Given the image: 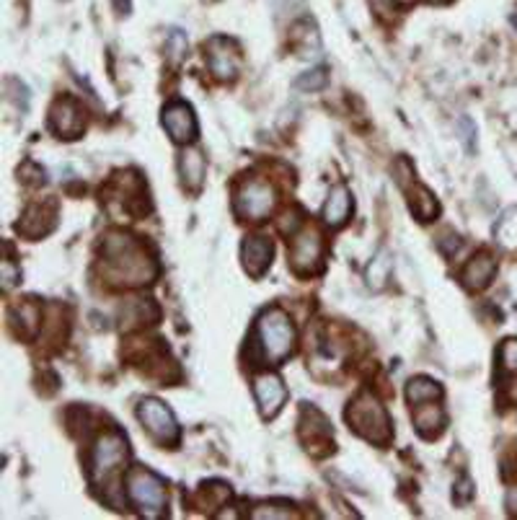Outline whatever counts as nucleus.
<instances>
[{
    "mask_svg": "<svg viewBox=\"0 0 517 520\" xmlns=\"http://www.w3.org/2000/svg\"><path fill=\"white\" fill-rule=\"evenodd\" d=\"M102 267L112 285H148L158 275V261L148 251L145 243L122 231H112L103 236Z\"/></svg>",
    "mask_w": 517,
    "mask_h": 520,
    "instance_id": "obj_1",
    "label": "nucleus"
},
{
    "mask_svg": "<svg viewBox=\"0 0 517 520\" xmlns=\"http://www.w3.org/2000/svg\"><path fill=\"white\" fill-rule=\"evenodd\" d=\"M346 425L355 435H360L362 440L373 443V446H391L394 440V425L391 417L385 412V407L380 404L373 394H360L355 401H349L346 407Z\"/></svg>",
    "mask_w": 517,
    "mask_h": 520,
    "instance_id": "obj_2",
    "label": "nucleus"
},
{
    "mask_svg": "<svg viewBox=\"0 0 517 520\" xmlns=\"http://www.w3.org/2000/svg\"><path fill=\"white\" fill-rule=\"evenodd\" d=\"M130 461V443L122 430H109L103 433L93 453H91V468H88V479L93 489H109L112 485H117L120 474Z\"/></svg>",
    "mask_w": 517,
    "mask_h": 520,
    "instance_id": "obj_3",
    "label": "nucleus"
},
{
    "mask_svg": "<svg viewBox=\"0 0 517 520\" xmlns=\"http://www.w3.org/2000/svg\"><path fill=\"white\" fill-rule=\"evenodd\" d=\"M257 345L269 365L285 363L295 349V327L282 309H267L257 319Z\"/></svg>",
    "mask_w": 517,
    "mask_h": 520,
    "instance_id": "obj_4",
    "label": "nucleus"
},
{
    "mask_svg": "<svg viewBox=\"0 0 517 520\" xmlns=\"http://www.w3.org/2000/svg\"><path fill=\"white\" fill-rule=\"evenodd\" d=\"M127 497L138 507L142 518L158 520L166 515V507H169L166 485L158 474L148 468L135 466L127 471Z\"/></svg>",
    "mask_w": 517,
    "mask_h": 520,
    "instance_id": "obj_5",
    "label": "nucleus"
},
{
    "mask_svg": "<svg viewBox=\"0 0 517 520\" xmlns=\"http://www.w3.org/2000/svg\"><path fill=\"white\" fill-rule=\"evenodd\" d=\"M277 205L275 190L272 184L261 182V179H246L241 187L236 190L233 197V210L243 221H264Z\"/></svg>",
    "mask_w": 517,
    "mask_h": 520,
    "instance_id": "obj_6",
    "label": "nucleus"
},
{
    "mask_svg": "<svg viewBox=\"0 0 517 520\" xmlns=\"http://www.w3.org/2000/svg\"><path fill=\"white\" fill-rule=\"evenodd\" d=\"M290 267L298 278H310L321 272L324 267V239L318 228L306 226L298 231L293 239V251H290Z\"/></svg>",
    "mask_w": 517,
    "mask_h": 520,
    "instance_id": "obj_7",
    "label": "nucleus"
},
{
    "mask_svg": "<svg viewBox=\"0 0 517 520\" xmlns=\"http://www.w3.org/2000/svg\"><path fill=\"white\" fill-rule=\"evenodd\" d=\"M300 440H303L306 451L318 458L334 453V430L327 417L310 404H303V409H300Z\"/></svg>",
    "mask_w": 517,
    "mask_h": 520,
    "instance_id": "obj_8",
    "label": "nucleus"
},
{
    "mask_svg": "<svg viewBox=\"0 0 517 520\" xmlns=\"http://www.w3.org/2000/svg\"><path fill=\"white\" fill-rule=\"evenodd\" d=\"M138 419L142 422V427L151 433L153 440L158 443H179V425H176V417L171 415V409L158 399H142L138 407Z\"/></svg>",
    "mask_w": 517,
    "mask_h": 520,
    "instance_id": "obj_9",
    "label": "nucleus"
},
{
    "mask_svg": "<svg viewBox=\"0 0 517 520\" xmlns=\"http://www.w3.org/2000/svg\"><path fill=\"white\" fill-rule=\"evenodd\" d=\"M57 218H60V205H57V200L32 202L29 208L24 210L21 221L16 223V231L24 236V239H29V241H39V239H44L47 233L54 231Z\"/></svg>",
    "mask_w": 517,
    "mask_h": 520,
    "instance_id": "obj_10",
    "label": "nucleus"
},
{
    "mask_svg": "<svg viewBox=\"0 0 517 520\" xmlns=\"http://www.w3.org/2000/svg\"><path fill=\"white\" fill-rule=\"evenodd\" d=\"M205 50L207 63H210V70H212L215 78H220V81H236V78H239V73H241L243 68V57L233 39H228V36H212V39L207 42Z\"/></svg>",
    "mask_w": 517,
    "mask_h": 520,
    "instance_id": "obj_11",
    "label": "nucleus"
},
{
    "mask_svg": "<svg viewBox=\"0 0 517 520\" xmlns=\"http://www.w3.org/2000/svg\"><path fill=\"white\" fill-rule=\"evenodd\" d=\"M50 127L57 138H78L83 132V127H86L83 106L78 104L73 96H60L50 109Z\"/></svg>",
    "mask_w": 517,
    "mask_h": 520,
    "instance_id": "obj_12",
    "label": "nucleus"
},
{
    "mask_svg": "<svg viewBox=\"0 0 517 520\" xmlns=\"http://www.w3.org/2000/svg\"><path fill=\"white\" fill-rule=\"evenodd\" d=\"M254 397H257L258 412L264 419H272L282 409V404L288 399V388L279 376L275 373H261L254 378Z\"/></svg>",
    "mask_w": 517,
    "mask_h": 520,
    "instance_id": "obj_13",
    "label": "nucleus"
},
{
    "mask_svg": "<svg viewBox=\"0 0 517 520\" xmlns=\"http://www.w3.org/2000/svg\"><path fill=\"white\" fill-rule=\"evenodd\" d=\"M163 127L173 142H191L197 140V117L187 102H171L163 109Z\"/></svg>",
    "mask_w": 517,
    "mask_h": 520,
    "instance_id": "obj_14",
    "label": "nucleus"
},
{
    "mask_svg": "<svg viewBox=\"0 0 517 520\" xmlns=\"http://www.w3.org/2000/svg\"><path fill=\"white\" fill-rule=\"evenodd\" d=\"M272 257H275V246H272V241H267L264 236H251V239L243 241V270H246L251 278H261V275L272 267Z\"/></svg>",
    "mask_w": 517,
    "mask_h": 520,
    "instance_id": "obj_15",
    "label": "nucleus"
},
{
    "mask_svg": "<svg viewBox=\"0 0 517 520\" xmlns=\"http://www.w3.org/2000/svg\"><path fill=\"white\" fill-rule=\"evenodd\" d=\"M494 275H497V260H494L489 251H479V254H473L463 267L461 282H463V288L476 293V290L489 288V282L494 280Z\"/></svg>",
    "mask_w": 517,
    "mask_h": 520,
    "instance_id": "obj_16",
    "label": "nucleus"
},
{
    "mask_svg": "<svg viewBox=\"0 0 517 520\" xmlns=\"http://www.w3.org/2000/svg\"><path fill=\"white\" fill-rule=\"evenodd\" d=\"M412 417H414V427L416 433L427 440H434L440 437L445 425H448V417H445V409L434 401H424V404H416L412 407Z\"/></svg>",
    "mask_w": 517,
    "mask_h": 520,
    "instance_id": "obj_17",
    "label": "nucleus"
},
{
    "mask_svg": "<svg viewBox=\"0 0 517 520\" xmlns=\"http://www.w3.org/2000/svg\"><path fill=\"white\" fill-rule=\"evenodd\" d=\"M349 212H352V194L345 184H337L328 191V200L324 205V221H327V226L342 228L349 221Z\"/></svg>",
    "mask_w": 517,
    "mask_h": 520,
    "instance_id": "obj_18",
    "label": "nucleus"
},
{
    "mask_svg": "<svg viewBox=\"0 0 517 520\" xmlns=\"http://www.w3.org/2000/svg\"><path fill=\"white\" fill-rule=\"evenodd\" d=\"M179 169H181V182H184V187L190 191H197L202 187V182H205V156L200 153V151H184L181 153V161H179Z\"/></svg>",
    "mask_w": 517,
    "mask_h": 520,
    "instance_id": "obj_19",
    "label": "nucleus"
},
{
    "mask_svg": "<svg viewBox=\"0 0 517 520\" xmlns=\"http://www.w3.org/2000/svg\"><path fill=\"white\" fill-rule=\"evenodd\" d=\"M406 191H409V208L416 215V221H422V223L434 221V215L440 212V205H437L434 194L427 187L416 184V182H412V187H406Z\"/></svg>",
    "mask_w": 517,
    "mask_h": 520,
    "instance_id": "obj_20",
    "label": "nucleus"
},
{
    "mask_svg": "<svg viewBox=\"0 0 517 520\" xmlns=\"http://www.w3.org/2000/svg\"><path fill=\"white\" fill-rule=\"evenodd\" d=\"M406 399H409L412 407L424 404V401H440L443 399V386L437 381H432V378L419 376V378H412V381L406 383Z\"/></svg>",
    "mask_w": 517,
    "mask_h": 520,
    "instance_id": "obj_21",
    "label": "nucleus"
},
{
    "mask_svg": "<svg viewBox=\"0 0 517 520\" xmlns=\"http://www.w3.org/2000/svg\"><path fill=\"white\" fill-rule=\"evenodd\" d=\"M11 316H18V321L14 324H21V337H26V339H32L36 337V331H39V321H42V311H39V306L36 303H21L16 306Z\"/></svg>",
    "mask_w": 517,
    "mask_h": 520,
    "instance_id": "obj_22",
    "label": "nucleus"
},
{
    "mask_svg": "<svg viewBox=\"0 0 517 520\" xmlns=\"http://www.w3.org/2000/svg\"><path fill=\"white\" fill-rule=\"evenodd\" d=\"M494 239L502 249H517V208L504 210L494 226Z\"/></svg>",
    "mask_w": 517,
    "mask_h": 520,
    "instance_id": "obj_23",
    "label": "nucleus"
},
{
    "mask_svg": "<svg viewBox=\"0 0 517 520\" xmlns=\"http://www.w3.org/2000/svg\"><path fill=\"white\" fill-rule=\"evenodd\" d=\"M391 267H394V261H391V254L385 251V249H380L378 257L370 261V267H367V272H365V278H367V285L370 288H383L388 278H391Z\"/></svg>",
    "mask_w": 517,
    "mask_h": 520,
    "instance_id": "obj_24",
    "label": "nucleus"
},
{
    "mask_svg": "<svg viewBox=\"0 0 517 520\" xmlns=\"http://www.w3.org/2000/svg\"><path fill=\"white\" fill-rule=\"evenodd\" d=\"M197 497L202 500V505H210V507H223L228 500H230V486L225 482H210V485L200 486Z\"/></svg>",
    "mask_w": 517,
    "mask_h": 520,
    "instance_id": "obj_25",
    "label": "nucleus"
},
{
    "mask_svg": "<svg viewBox=\"0 0 517 520\" xmlns=\"http://www.w3.org/2000/svg\"><path fill=\"white\" fill-rule=\"evenodd\" d=\"M327 68H313L295 81V88H300V91H318V88L327 86Z\"/></svg>",
    "mask_w": 517,
    "mask_h": 520,
    "instance_id": "obj_26",
    "label": "nucleus"
},
{
    "mask_svg": "<svg viewBox=\"0 0 517 520\" xmlns=\"http://www.w3.org/2000/svg\"><path fill=\"white\" fill-rule=\"evenodd\" d=\"M500 360L507 373H517V339H507L500 347Z\"/></svg>",
    "mask_w": 517,
    "mask_h": 520,
    "instance_id": "obj_27",
    "label": "nucleus"
},
{
    "mask_svg": "<svg viewBox=\"0 0 517 520\" xmlns=\"http://www.w3.org/2000/svg\"><path fill=\"white\" fill-rule=\"evenodd\" d=\"M0 280H3V290H11L14 285H16L18 280H21V270H18L14 260H5L3 261V270H0Z\"/></svg>",
    "mask_w": 517,
    "mask_h": 520,
    "instance_id": "obj_28",
    "label": "nucleus"
},
{
    "mask_svg": "<svg viewBox=\"0 0 517 520\" xmlns=\"http://www.w3.org/2000/svg\"><path fill=\"white\" fill-rule=\"evenodd\" d=\"M471 497H473V485H471L468 476H461L458 485H455V489H453V500L458 505H465Z\"/></svg>",
    "mask_w": 517,
    "mask_h": 520,
    "instance_id": "obj_29",
    "label": "nucleus"
},
{
    "mask_svg": "<svg viewBox=\"0 0 517 520\" xmlns=\"http://www.w3.org/2000/svg\"><path fill=\"white\" fill-rule=\"evenodd\" d=\"M166 47L171 50L173 60H179V57H181V53L187 50V36L181 34L179 29H173L171 34H169V42H166Z\"/></svg>",
    "mask_w": 517,
    "mask_h": 520,
    "instance_id": "obj_30",
    "label": "nucleus"
},
{
    "mask_svg": "<svg viewBox=\"0 0 517 520\" xmlns=\"http://www.w3.org/2000/svg\"><path fill=\"white\" fill-rule=\"evenodd\" d=\"M416 0H373V5L378 8V14H391V11H404Z\"/></svg>",
    "mask_w": 517,
    "mask_h": 520,
    "instance_id": "obj_31",
    "label": "nucleus"
},
{
    "mask_svg": "<svg viewBox=\"0 0 517 520\" xmlns=\"http://www.w3.org/2000/svg\"><path fill=\"white\" fill-rule=\"evenodd\" d=\"M114 8H117V14H130L132 11V0H114Z\"/></svg>",
    "mask_w": 517,
    "mask_h": 520,
    "instance_id": "obj_32",
    "label": "nucleus"
},
{
    "mask_svg": "<svg viewBox=\"0 0 517 520\" xmlns=\"http://www.w3.org/2000/svg\"><path fill=\"white\" fill-rule=\"evenodd\" d=\"M507 507H510L512 515H517V489H512V492L507 495Z\"/></svg>",
    "mask_w": 517,
    "mask_h": 520,
    "instance_id": "obj_33",
    "label": "nucleus"
},
{
    "mask_svg": "<svg viewBox=\"0 0 517 520\" xmlns=\"http://www.w3.org/2000/svg\"><path fill=\"white\" fill-rule=\"evenodd\" d=\"M512 24H515V26H517V16H512Z\"/></svg>",
    "mask_w": 517,
    "mask_h": 520,
    "instance_id": "obj_34",
    "label": "nucleus"
}]
</instances>
